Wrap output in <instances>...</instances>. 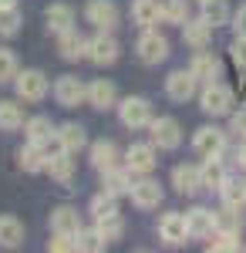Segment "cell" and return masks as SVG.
Here are the masks:
<instances>
[{
	"mask_svg": "<svg viewBox=\"0 0 246 253\" xmlns=\"http://www.w3.org/2000/svg\"><path fill=\"white\" fill-rule=\"evenodd\" d=\"M199 101H203V112H206V115H229L236 98H233V88H229V84L209 81L206 88H203V95H199Z\"/></svg>",
	"mask_w": 246,
	"mask_h": 253,
	"instance_id": "6da1fadb",
	"label": "cell"
},
{
	"mask_svg": "<svg viewBox=\"0 0 246 253\" xmlns=\"http://www.w3.org/2000/svg\"><path fill=\"white\" fill-rule=\"evenodd\" d=\"M14 88H17V98L20 101H44L47 91H51V84L44 78V71H17V78H14Z\"/></svg>",
	"mask_w": 246,
	"mask_h": 253,
	"instance_id": "7a4b0ae2",
	"label": "cell"
},
{
	"mask_svg": "<svg viewBox=\"0 0 246 253\" xmlns=\"http://www.w3.org/2000/svg\"><path fill=\"white\" fill-rule=\"evenodd\" d=\"M118 118H122V125L125 128H149V122H152V105L145 101V98H138V95H128L122 105H118Z\"/></svg>",
	"mask_w": 246,
	"mask_h": 253,
	"instance_id": "3957f363",
	"label": "cell"
},
{
	"mask_svg": "<svg viewBox=\"0 0 246 253\" xmlns=\"http://www.w3.org/2000/svg\"><path fill=\"white\" fill-rule=\"evenodd\" d=\"M135 51H138V58L145 61V64H162V61L169 58V41L162 38L159 31H152V27H145V34L138 38V44H135Z\"/></svg>",
	"mask_w": 246,
	"mask_h": 253,
	"instance_id": "277c9868",
	"label": "cell"
},
{
	"mask_svg": "<svg viewBox=\"0 0 246 253\" xmlns=\"http://www.w3.org/2000/svg\"><path fill=\"white\" fill-rule=\"evenodd\" d=\"M88 61L98 64V68L118 61V41L112 38V31H98L95 38L88 41Z\"/></svg>",
	"mask_w": 246,
	"mask_h": 253,
	"instance_id": "5b68a950",
	"label": "cell"
},
{
	"mask_svg": "<svg viewBox=\"0 0 246 253\" xmlns=\"http://www.w3.org/2000/svg\"><path fill=\"white\" fill-rule=\"evenodd\" d=\"M54 98L61 108H78L81 101H88V88L81 84V78L75 75H64V78L54 81Z\"/></svg>",
	"mask_w": 246,
	"mask_h": 253,
	"instance_id": "8992f818",
	"label": "cell"
},
{
	"mask_svg": "<svg viewBox=\"0 0 246 253\" xmlns=\"http://www.w3.org/2000/svg\"><path fill=\"white\" fill-rule=\"evenodd\" d=\"M149 132H152V142L159 149H179L182 145V128H179L175 118H152Z\"/></svg>",
	"mask_w": 246,
	"mask_h": 253,
	"instance_id": "52a82bcc",
	"label": "cell"
},
{
	"mask_svg": "<svg viewBox=\"0 0 246 253\" xmlns=\"http://www.w3.org/2000/svg\"><path fill=\"white\" fill-rule=\"evenodd\" d=\"M44 172H51V179H57V182H71V175H75V159L57 145V138L54 145L47 142V169Z\"/></svg>",
	"mask_w": 246,
	"mask_h": 253,
	"instance_id": "ba28073f",
	"label": "cell"
},
{
	"mask_svg": "<svg viewBox=\"0 0 246 253\" xmlns=\"http://www.w3.org/2000/svg\"><path fill=\"white\" fill-rule=\"evenodd\" d=\"M192 145H196L199 156H223V149H226V132L216 128V125H203V128H196Z\"/></svg>",
	"mask_w": 246,
	"mask_h": 253,
	"instance_id": "9c48e42d",
	"label": "cell"
},
{
	"mask_svg": "<svg viewBox=\"0 0 246 253\" xmlns=\"http://www.w3.org/2000/svg\"><path fill=\"white\" fill-rule=\"evenodd\" d=\"M155 142H132L128 152H125V166L132 172H152L155 169Z\"/></svg>",
	"mask_w": 246,
	"mask_h": 253,
	"instance_id": "30bf717a",
	"label": "cell"
},
{
	"mask_svg": "<svg viewBox=\"0 0 246 253\" xmlns=\"http://www.w3.org/2000/svg\"><path fill=\"white\" fill-rule=\"evenodd\" d=\"M132 169H128V166H112V169H105V172H101V189H105V193H112V196H128L132 193Z\"/></svg>",
	"mask_w": 246,
	"mask_h": 253,
	"instance_id": "8fae6325",
	"label": "cell"
},
{
	"mask_svg": "<svg viewBox=\"0 0 246 253\" xmlns=\"http://www.w3.org/2000/svg\"><path fill=\"white\" fill-rule=\"evenodd\" d=\"M196 88H199V78L192 71H172L165 78V91H169L172 101H189L196 95Z\"/></svg>",
	"mask_w": 246,
	"mask_h": 253,
	"instance_id": "7c38bea8",
	"label": "cell"
},
{
	"mask_svg": "<svg viewBox=\"0 0 246 253\" xmlns=\"http://www.w3.org/2000/svg\"><path fill=\"white\" fill-rule=\"evenodd\" d=\"M84 14H88V24H95L98 31H115L118 27V7L112 0H91Z\"/></svg>",
	"mask_w": 246,
	"mask_h": 253,
	"instance_id": "4fadbf2b",
	"label": "cell"
},
{
	"mask_svg": "<svg viewBox=\"0 0 246 253\" xmlns=\"http://www.w3.org/2000/svg\"><path fill=\"white\" fill-rule=\"evenodd\" d=\"M159 236L169 243V247H179L189 240V226H186V216L182 213H165L162 223H159Z\"/></svg>",
	"mask_w": 246,
	"mask_h": 253,
	"instance_id": "5bb4252c",
	"label": "cell"
},
{
	"mask_svg": "<svg viewBox=\"0 0 246 253\" xmlns=\"http://www.w3.org/2000/svg\"><path fill=\"white\" fill-rule=\"evenodd\" d=\"M186 226H189V236H196V240H209V236L216 233V213L196 206V210L186 213Z\"/></svg>",
	"mask_w": 246,
	"mask_h": 253,
	"instance_id": "9a60e30c",
	"label": "cell"
},
{
	"mask_svg": "<svg viewBox=\"0 0 246 253\" xmlns=\"http://www.w3.org/2000/svg\"><path fill=\"white\" fill-rule=\"evenodd\" d=\"M132 203L135 206H138V210H155V206H159V203H162V186H159V182H155V179H142V182H135L132 186Z\"/></svg>",
	"mask_w": 246,
	"mask_h": 253,
	"instance_id": "2e32d148",
	"label": "cell"
},
{
	"mask_svg": "<svg viewBox=\"0 0 246 253\" xmlns=\"http://www.w3.org/2000/svg\"><path fill=\"white\" fill-rule=\"evenodd\" d=\"M44 20H47V31L51 34H68V31H75V10L68 7V3H51L47 10H44Z\"/></svg>",
	"mask_w": 246,
	"mask_h": 253,
	"instance_id": "e0dca14e",
	"label": "cell"
},
{
	"mask_svg": "<svg viewBox=\"0 0 246 253\" xmlns=\"http://www.w3.org/2000/svg\"><path fill=\"white\" fill-rule=\"evenodd\" d=\"M54 138H57V145L64 149V152H81L84 145H88V135H84V128L78 125V122H64V125H57V132H54Z\"/></svg>",
	"mask_w": 246,
	"mask_h": 253,
	"instance_id": "ac0fdd59",
	"label": "cell"
},
{
	"mask_svg": "<svg viewBox=\"0 0 246 253\" xmlns=\"http://www.w3.org/2000/svg\"><path fill=\"white\" fill-rule=\"evenodd\" d=\"M17 162L24 172H44L47 169V145H38V142H27L17 152Z\"/></svg>",
	"mask_w": 246,
	"mask_h": 253,
	"instance_id": "d6986e66",
	"label": "cell"
},
{
	"mask_svg": "<svg viewBox=\"0 0 246 253\" xmlns=\"http://www.w3.org/2000/svg\"><path fill=\"white\" fill-rule=\"evenodd\" d=\"M172 186L182 196H192L203 189V175H199V166H175L172 169Z\"/></svg>",
	"mask_w": 246,
	"mask_h": 253,
	"instance_id": "ffe728a7",
	"label": "cell"
},
{
	"mask_svg": "<svg viewBox=\"0 0 246 253\" xmlns=\"http://www.w3.org/2000/svg\"><path fill=\"white\" fill-rule=\"evenodd\" d=\"M57 125L51 122L47 115H34L24 122V135H27V142H38V145H47L51 138H54Z\"/></svg>",
	"mask_w": 246,
	"mask_h": 253,
	"instance_id": "44dd1931",
	"label": "cell"
},
{
	"mask_svg": "<svg viewBox=\"0 0 246 253\" xmlns=\"http://www.w3.org/2000/svg\"><path fill=\"white\" fill-rule=\"evenodd\" d=\"M51 233H71V236L81 233V216L75 206H57L51 213Z\"/></svg>",
	"mask_w": 246,
	"mask_h": 253,
	"instance_id": "7402d4cb",
	"label": "cell"
},
{
	"mask_svg": "<svg viewBox=\"0 0 246 253\" xmlns=\"http://www.w3.org/2000/svg\"><path fill=\"white\" fill-rule=\"evenodd\" d=\"M182 38H186V44L189 47H196V51H203L209 41H212V24L209 20H186L182 24Z\"/></svg>",
	"mask_w": 246,
	"mask_h": 253,
	"instance_id": "603a6c76",
	"label": "cell"
},
{
	"mask_svg": "<svg viewBox=\"0 0 246 253\" xmlns=\"http://www.w3.org/2000/svg\"><path fill=\"white\" fill-rule=\"evenodd\" d=\"M57 51H61L64 61H81V58H88V41L81 38L78 31H68V34H61V41H57Z\"/></svg>",
	"mask_w": 246,
	"mask_h": 253,
	"instance_id": "cb8c5ba5",
	"label": "cell"
},
{
	"mask_svg": "<svg viewBox=\"0 0 246 253\" xmlns=\"http://www.w3.org/2000/svg\"><path fill=\"white\" fill-rule=\"evenodd\" d=\"M199 175H203V189H219L226 182V166L219 156H206V162L199 166Z\"/></svg>",
	"mask_w": 246,
	"mask_h": 253,
	"instance_id": "d4e9b609",
	"label": "cell"
},
{
	"mask_svg": "<svg viewBox=\"0 0 246 253\" xmlns=\"http://www.w3.org/2000/svg\"><path fill=\"white\" fill-rule=\"evenodd\" d=\"M20 243H24V223L17 216H0V247L17 250Z\"/></svg>",
	"mask_w": 246,
	"mask_h": 253,
	"instance_id": "484cf974",
	"label": "cell"
},
{
	"mask_svg": "<svg viewBox=\"0 0 246 253\" xmlns=\"http://www.w3.org/2000/svg\"><path fill=\"white\" fill-rule=\"evenodd\" d=\"M91 166H95L98 172H105V169L118 166V145H115L112 138H101V142L91 145Z\"/></svg>",
	"mask_w": 246,
	"mask_h": 253,
	"instance_id": "4316f807",
	"label": "cell"
},
{
	"mask_svg": "<svg viewBox=\"0 0 246 253\" xmlns=\"http://www.w3.org/2000/svg\"><path fill=\"white\" fill-rule=\"evenodd\" d=\"M132 20L138 27H152L162 20V3L159 0H135L132 3Z\"/></svg>",
	"mask_w": 246,
	"mask_h": 253,
	"instance_id": "83f0119b",
	"label": "cell"
},
{
	"mask_svg": "<svg viewBox=\"0 0 246 253\" xmlns=\"http://www.w3.org/2000/svg\"><path fill=\"white\" fill-rule=\"evenodd\" d=\"M88 105H95V108H101V112H108L115 105V84L105 78H98L88 84Z\"/></svg>",
	"mask_w": 246,
	"mask_h": 253,
	"instance_id": "f1b7e54d",
	"label": "cell"
},
{
	"mask_svg": "<svg viewBox=\"0 0 246 253\" xmlns=\"http://www.w3.org/2000/svg\"><path fill=\"white\" fill-rule=\"evenodd\" d=\"M189 71L196 75V78H199V84H209V81L219 78V61L212 58V54H203V51H199V54L192 58Z\"/></svg>",
	"mask_w": 246,
	"mask_h": 253,
	"instance_id": "f546056e",
	"label": "cell"
},
{
	"mask_svg": "<svg viewBox=\"0 0 246 253\" xmlns=\"http://www.w3.org/2000/svg\"><path fill=\"white\" fill-rule=\"evenodd\" d=\"M24 128V108L17 101H0V132H17Z\"/></svg>",
	"mask_w": 246,
	"mask_h": 253,
	"instance_id": "4dcf8cb0",
	"label": "cell"
},
{
	"mask_svg": "<svg viewBox=\"0 0 246 253\" xmlns=\"http://www.w3.org/2000/svg\"><path fill=\"white\" fill-rule=\"evenodd\" d=\"M199 10H203L199 17L209 20L212 27H219V24H226V20H229V7H226V0H203V3H199Z\"/></svg>",
	"mask_w": 246,
	"mask_h": 253,
	"instance_id": "1f68e13d",
	"label": "cell"
},
{
	"mask_svg": "<svg viewBox=\"0 0 246 253\" xmlns=\"http://www.w3.org/2000/svg\"><path fill=\"white\" fill-rule=\"evenodd\" d=\"M17 31H20L17 3H0V38H14Z\"/></svg>",
	"mask_w": 246,
	"mask_h": 253,
	"instance_id": "d6a6232c",
	"label": "cell"
},
{
	"mask_svg": "<svg viewBox=\"0 0 246 253\" xmlns=\"http://www.w3.org/2000/svg\"><path fill=\"white\" fill-rule=\"evenodd\" d=\"M216 230H223V233H243V216L236 206H226L223 213H216Z\"/></svg>",
	"mask_w": 246,
	"mask_h": 253,
	"instance_id": "836d02e7",
	"label": "cell"
},
{
	"mask_svg": "<svg viewBox=\"0 0 246 253\" xmlns=\"http://www.w3.org/2000/svg\"><path fill=\"white\" fill-rule=\"evenodd\" d=\"M219 193H223V203H226V206L243 210V203H246V186H243V182H236V179H229V175H226V182L219 186Z\"/></svg>",
	"mask_w": 246,
	"mask_h": 253,
	"instance_id": "e575fe53",
	"label": "cell"
},
{
	"mask_svg": "<svg viewBox=\"0 0 246 253\" xmlns=\"http://www.w3.org/2000/svg\"><path fill=\"white\" fill-rule=\"evenodd\" d=\"M162 20L182 27V24L189 20V3H186V0H162Z\"/></svg>",
	"mask_w": 246,
	"mask_h": 253,
	"instance_id": "d590c367",
	"label": "cell"
},
{
	"mask_svg": "<svg viewBox=\"0 0 246 253\" xmlns=\"http://www.w3.org/2000/svg\"><path fill=\"white\" fill-rule=\"evenodd\" d=\"M115 213H118V196L101 189V193L91 199V216H95V219H105V216H115Z\"/></svg>",
	"mask_w": 246,
	"mask_h": 253,
	"instance_id": "8d00e7d4",
	"label": "cell"
},
{
	"mask_svg": "<svg viewBox=\"0 0 246 253\" xmlns=\"http://www.w3.org/2000/svg\"><path fill=\"white\" fill-rule=\"evenodd\" d=\"M95 230L112 243V240H118V236L125 233V223H122V216L115 213V216H105V219H95Z\"/></svg>",
	"mask_w": 246,
	"mask_h": 253,
	"instance_id": "74e56055",
	"label": "cell"
},
{
	"mask_svg": "<svg viewBox=\"0 0 246 253\" xmlns=\"http://www.w3.org/2000/svg\"><path fill=\"white\" fill-rule=\"evenodd\" d=\"M17 78V54L10 47H0V84Z\"/></svg>",
	"mask_w": 246,
	"mask_h": 253,
	"instance_id": "f35d334b",
	"label": "cell"
},
{
	"mask_svg": "<svg viewBox=\"0 0 246 253\" xmlns=\"http://www.w3.org/2000/svg\"><path fill=\"white\" fill-rule=\"evenodd\" d=\"M209 250H216V253H233V250H240V236L216 230V233H212V240H209Z\"/></svg>",
	"mask_w": 246,
	"mask_h": 253,
	"instance_id": "ab89813d",
	"label": "cell"
},
{
	"mask_svg": "<svg viewBox=\"0 0 246 253\" xmlns=\"http://www.w3.org/2000/svg\"><path fill=\"white\" fill-rule=\"evenodd\" d=\"M47 250H54V253H78V250H81V243H78V236H71V233H54V240L47 243Z\"/></svg>",
	"mask_w": 246,
	"mask_h": 253,
	"instance_id": "60d3db41",
	"label": "cell"
},
{
	"mask_svg": "<svg viewBox=\"0 0 246 253\" xmlns=\"http://www.w3.org/2000/svg\"><path fill=\"white\" fill-rule=\"evenodd\" d=\"M78 243H81V250H88V253H98V250L108 247V240L98 233V230H88V233L81 230V233H78Z\"/></svg>",
	"mask_w": 246,
	"mask_h": 253,
	"instance_id": "b9f144b4",
	"label": "cell"
},
{
	"mask_svg": "<svg viewBox=\"0 0 246 253\" xmlns=\"http://www.w3.org/2000/svg\"><path fill=\"white\" fill-rule=\"evenodd\" d=\"M229 132L240 138V142H246V112H236V115L229 118Z\"/></svg>",
	"mask_w": 246,
	"mask_h": 253,
	"instance_id": "7bdbcfd3",
	"label": "cell"
},
{
	"mask_svg": "<svg viewBox=\"0 0 246 253\" xmlns=\"http://www.w3.org/2000/svg\"><path fill=\"white\" fill-rule=\"evenodd\" d=\"M233 27H236V38H246V3L236 10V17H233Z\"/></svg>",
	"mask_w": 246,
	"mask_h": 253,
	"instance_id": "ee69618b",
	"label": "cell"
},
{
	"mask_svg": "<svg viewBox=\"0 0 246 253\" xmlns=\"http://www.w3.org/2000/svg\"><path fill=\"white\" fill-rule=\"evenodd\" d=\"M233 58L236 61L246 58V38H236V44H233Z\"/></svg>",
	"mask_w": 246,
	"mask_h": 253,
	"instance_id": "f6af8a7d",
	"label": "cell"
},
{
	"mask_svg": "<svg viewBox=\"0 0 246 253\" xmlns=\"http://www.w3.org/2000/svg\"><path fill=\"white\" fill-rule=\"evenodd\" d=\"M233 162L246 172V142H240V149H236V159H233Z\"/></svg>",
	"mask_w": 246,
	"mask_h": 253,
	"instance_id": "bcb514c9",
	"label": "cell"
},
{
	"mask_svg": "<svg viewBox=\"0 0 246 253\" xmlns=\"http://www.w3.org/2000/svg\"><path fill=\"white\" fill-rule=\"evenodd\" d=\"M0 3H17V0H0Z\"/></svg>",
	"mask_w": 246,
	"mask_h": 253,
	"instance_id": "7dc6e473",
	"label": "cell"
},
{
	"mask_svg": "<svg viewBox=\"0 0 246 253\" xmlns=\"http://www.w3.org/2000/svg\"><path fill=\"white\" fill-rule=\"evenodd\" d=\"M196 3H203V0H196Z\"/></svg>",
	"mask_w": 246,
	"mask_h": 253,
	"instance_id": "c3c4849f",
	"label": "cell"
},
{
	"mask_svg": "<svg viewBox=\"0 0 246 253\" xmlns=\"http://www.w3.org/2000/svg\"><path fill=\"white\" fill-rule=\"evenodd\" d=\"M243 186H246V179H243Z\"/></svg>",
	"mask_w": 246,
	"mask_h": 253,
	"instance_id": "681fc988",
	"label": "cell"
}]
</instances>
